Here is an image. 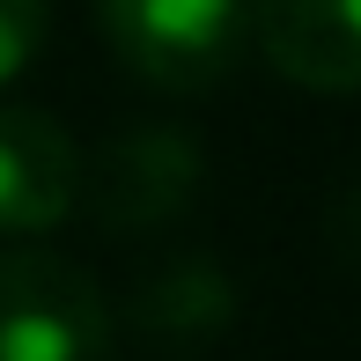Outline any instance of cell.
I'll list each match as a JSON object with an SVG mask.
<instances>
[{
  "instance_id": "obj_1",
  "label": "cell",
  "mask_w": 361,
  "mask_h": 361,
  "mask_svg": "<svg viewBox=\"0 0 361 361\" xmlns=\"http://www.w3.org/2000/svg\"><path fill=\"white\" fill-rule=\"evenodd\" d=\"M111 52L162 96H207L251 52L243 0H96Z\"/></svg>"
},
{
  "instance_id": "obj_2",
  "label": "cell",
  "mask_w": 361,
  "mask_h": 361,
  "mask_svg": "<svg viewBox=\"0 0 361 361\" xmlns=\"http://www.w3.org/2000/svg\"><path fill=\"white\" fill-rule=\"evenodd\" d=\"M111 302L74 258L8 243L0 251V361H104Z\"/></svg>"
},
{
  "instance_id": "obj_3",
  "label": "cell",
  "mask_w": 361,
  "mask_h": 361,
  "mask_svg": "<svg viewBox=\"0 0 361 361\" xmlns=\"http://www.w3.org/2000/svg\"><path fill=\"white\" fill-rule=\"evenodd\" d=\"M200 177H207V155L192 133L177 126H133L96 155L89 170V207L111 236H147V228H170L200 200Z\"/></svg>"
},
{
  "instance_id": "obj_4",
  "label": "cell",
  "mask_w": 361,
  "mask_h": 361,
  "mask_svg": "<svg viewBox=\"0 0 361 361\" xmlns=\"http://www.w3.org/2000/svg\"><path fill=\"white\" fill-rule=\"evenodd\" d=\"M251 44L281 81L361 96V0H243Z\"/></svg>"
},
{
  "instance_id": "obj_5",
  "label": "cell",
  "mask_w": 361,
  "mask_h": 361,
  "mask_svg": "<svg viewBox=\"0 0 361 361\" xmlns=\"http://www.w3.org/2000/svg\"><path fill=\"white\" fill-rule=\"evenodd\" d=\"M81 200V147L37 104H0V236H44Z\"/></svg>"
},
{
  "instance_id": "obj_6",
  "label": "cell",
  "mask_w": 361,
  "mask_h": 361,
  "mask_svg": "<svg viewBox=\"0 0 361 361\" xmlns=\"http://www.w3.org/2000/svg\"><path fill=\"white\" fill-rule=\"evenodd\" d=\"M228 317H236V281H228V273H221L207 251H192V258H162V266H147L140 288H133V332L170 339V347L221 339Z\"/></svg>"
},
{
  "instance_id": "obj_7",
  "label": "cell",
  "mask_w": 361,
  "mask_h": 361,
  "mask_svg": "<svg viewBox=\"0 0 361 361\" xmlns=\"http://www.w3.org/2000/svg\"><path fill=\"white\" fill-rule=\"evenodd\" d=\"M44 30H52V0H0V81H15L37 59Z\"/></svg>"
}]
</instances>
